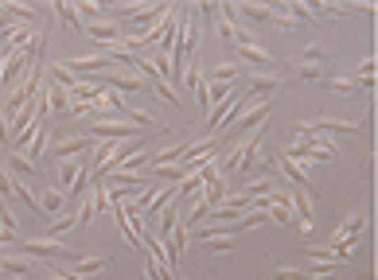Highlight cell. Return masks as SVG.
I'll use <instances>...</instances> for the list:
<instances>
[{
  "label": "cell",
  "instance_id": "cell-22",
  "mask_svg": "<svg viewBox=\"0 0 378 280\" xmlns=\"http://www.w3.org/2000/svg\"><path fill=\"white\" fill-rule=\"evenodd\" d=\"M203 214H210V199H207V195H195L191 203H187V211H184V222H187V229H191L195 222L203 218Z\"/></svg>",
  "mask_w": 378,
  "mask_h": 280
},
{
  "label": "cell",
  "instance_id": "cell-28",
  "mask_svg": "<svg viewBox=\"0 0 378 280\" xmlns=\"http://www.w3.org/2000/svg\"><path fill=\"white\" fill-rule=\"evenodd\" d=\"M12 195H16L20 203H27V206H39V195H35L32 187H27L24 179H16V175H12Z\"/></svg>",
  "mask_w": 378,
  "mask_h": 280
},
{
  "label": "cell",
  "instance_id": "cell-39",
  "mask_svg": "<svg viewBox=\"0 0 378 280\" xmlns=\"http://www.w3.org/2000/svg\"><path fill=\"white\" fill-rule=\"evenodd\" d=\"M359 74H374V55H367V59L359 62Z\"/></svg>",
  "mask_w": 378,
  "mask_h": 280
},
{
  "label": "cell",
  "instance_id": "cell-33",
  "mask_svg": "<svg viewBox=\"0 0 378 280\" xmlns=\"http://www.w3.org/2000/svg\"><path fill=\"white\" fill-rule=\"evenodd\" d=\"M234 32H238V24H230L227 16L215 20V35H219V39H234Z\"/></svg>",
  "mask_w": 378,
  "mask_h": 280
},
{
  "label": "cell",
  "instance_id": "cell-35",
  "mask_svg": "<svg viewBox=\"0 0 378 280\" xmlns=\"http://www.w3.org/2000/svg\"><path fill=\"white\" fill-rule=\"evenodd\" d=\"M332 90H347V93H351V90H359V82H355L351 74H347V78H332Z\"/></svg>",
  "mask_w": 378,
  "mask_h": 280
},
{
  "label": "cell",
  "instance_id": "cell-36",
  "mask_svg": "<svg viewBox=\"0 0 378 280\" xmlns=\"http://www.w3.org/2000/svg\"><path fill=\"white\" fill-rule=\"evenodd\" d=\"M8 32H12V16L4 12V4H0V39H8Z\"/></svg>",
  "mask_w": 378,
  "mask_h": 280
},
{
  "label": "cell",
  "instance_id": "cell-13",
  "mask_svg": "<svg viewBox=\"0 0 378 280\" xmlns=\"http://www.w3.org/2000/svg\"><path fill=\"white\" fill-rule=\"evenodd\" d=\"M199 241H203V249H210V253H230V249H238V238L234 234H199Z\"/></svg>",
  "mask_w": 378,
  "mask_h": 280
},
{
  "label": "cell",
  "instance_id": "cell-14",
  "mask_svg": "<svg viewBox=\"0 0 378 280\" xmlns=\"http://www.w3.org/2000/svg\"><path fill=\"white\" fill-rule=\"evenodd\" d=\"M187 145H191V140H176V145L160 148V152L152 156V168H168V164H179V160L187 156Z\"/></svg>",
  "mask_w": 378,
  "mask_h": 280
},
{
  "label": "cell",
  "instance_id": "cell-31",
  "mask_svg": "<svg viewBox=\"0 0 378 280\" xmlns=\"http://www.w3.org/2000/svg\"><path fill=\"white\" fill-rule=\"evenodd\" d=\"M78 222H82V226H94V222H98V211H94V203H90V195L82 199V203H78V214H75Z\"/></svg>",
  "mask_w": 378,
  "mask_h": 280
},
{
  "label": "cell",
  "instance_id": "cell-16",
  "mask_svg": "<svg viewBox=\"0 0 378 280\" xmlns=\"http://www.w3.org/2000/svg\"><path fill=\"white\" fill-rule=\"evenodd\" d=\"M63 199H67V195H63L59 187H43V191H39V211H47V214L59 218V214H63Z\"/></svg>",
  "mask_w": 378,
  "mask_h": 280
},
{
  "label": "cell",
  "instance_id": "cell-1",
  "mask_svg": "<svg viewBox=\"0 0 378 280\" xmlns=\"http://www.w3.org/2000/svg\"><path fill=\"white\" fill-rule=\"evenodd\" d=\"M86 152H94V136L90 133H86V136H63V140L47 145V152H43V156H51V160L59 164V160H78V156H86Z\"/></svg>",
  "mask_w": 378,
  "mask_h": 280
},
{
  "label": "cell",
  "instance_id": "cell-23",
  "mask_svg": "<svg viewBox=\"0 0 378 280\" xmlns=\"http://www.w3.org/2000/svg\"><path fill=\"white\" fill-rule=\"evenodd\" d=\"M24 51L32 62H43V51H47V32H43V27H32V39H27Z\"/></svg>",
  "mask_w": 378,
  "mask_h": 280
},
{
  "label": "cell",
  "instance_id": "cell-38",
  "mask_svg": "<svg viewBox=\"0 0 378 280\" xmlns=\"http://www.w3.org/2000/svg\"><path fill=\"white\" fill-rule=\"evenodd\" d=\"M308 272H301V269H277V280H304Z\"/></svg>",
  "mask_w": 378,
  "mask_h": 280
},
{
  "label": "cell",
  "instance_id": "cell-9",
  "mask_svg": "<svg viewBox=\"0 0 378 280\" xmlns=\"http://www.w3.org/2000/svg\"><path fill=\"white\" fill-rule=\"evenodd\" d=\"M129 133H133V125H125V121H98V125H94V140H129Z\"/></svg>",
  "mask_w": 378,
  "mask_h": 280
},
{
  "label": "cell",
  "instance_id": "cell-5",
  "mask_svg": "<svg viewBox=\"0 0 378 280\" xmlns=\"http://www.w3.org/2000/svg\"><path fill=\"white\" fill-rule=\"evenodd\" d=\"M281 86V74H265V70H250L246 74V93H253L258 102H269V93Z\"/></svg>",
  "mask_w": 378,
  "mask_h": 280
},
{
  "label": "cell",
  "instance_id": "cell-3",
  "mask_svg": "<svg viewBox=\"0 0 378 280\" xmlns=\"http://www.w3.org/2000/svg\"><path fill=\"white\" fill-rule=\"evenodd\" d=\"M16 249H24L27 257H67V261L75 257L63 241H55V238H20Z\"/></svg>",
  "mask_w": 378,
  "mask_h": 280
},
{
  "label": "cell",
  "instance_id": "cell-11",
  "mask_svg": "<svg viewBox=\"0 0 378 280\" xmlns=\"http://www.w3.org/2000/svg\"><path fill=\"white\" fill-rule=\"evenodd\" d=\"M43 90H47V109H51V117L70 113V98H67V90H63V86H55V82H47V78H43Z\"/></svg>",
  "mask_w": 378,
  "mask_h": 280
},
{
  "label": "cell",
  "instance_id": "cell-25",
  "mask_svg": "<svg viewBox=\"0 0 378 280\" xmlns=\"http://www.w3.org/2000/svg\"><path fill=\"white\" fill-rule=\"evenodd\" d=\"M47 145H51V125H43V121H39V133H35V140H32V145H27V160H32V156H43V152H47Z\"/></svg>",
  "mask_w": 378,
  "mask_h": 280
},
{
  "label": "cell",
  "instance_id": "cell-2",
  "mask_svg": "<svg viewBox=\"0 0 378 280\" xmlns=\"http://www.w3.org/2000/svg\"><path fill=\"white\" fill-rule=\"evenodd\" d=\"M359 125L351 121H339V117H308L296 125V136H328V133H355Z\"/></svg>",
  "mask_w": 378,
  "mask_h": 280
},
{
  "label": "cell",
  "instance_id": "cell-4",
  "mask_svg": "<svg viewBox=\"0 0 378 280\" xmlns=\"http://www.w3.org/2000/svg\"><path fill=\"white\" fill-rule=\"evenodd\" d=\"M113 16H121V20H137V24H141V32H149V24L152 20H160L164 16V4H121V8H110Z\"/></svg>",
  "mask_w": 378,
  "mask_h": 280
},
{
  "label": "cell",
  "instance_id": "cell-24",
  "mask_svg": "<svg viewBox=\"0 0 378 280\" xmlns=\"http://www.w3.org/2000/svg\"><path fill=\"white\" fill-rule=\"evenodd\" d=\"M55 16H59L67 27H75V32H82V35H86V24H82V16H78L75 4H63V0H59V4H55Z\"/></svg>",
  "mask_w": 378,
  "mask_h": 280
},
{
  "label": "cell",
  "instance_id": "cell-27",
  "mask_svg": "<svg viewBox=\"0 0 378 280\" xmlns=\"http://www.w3.org/2000/svg\"><path fill=\"white\" fill-rule=\"evenodd\" d=\"M75 226H78V218H75V214H59V218L51 222V229H47V238H55V241H59L63 234H67V229H75Z\"/></svg>",
  "mask_w": 378,
  "mask_h": 280
},
{
  "label": "cell",
  "instance_id": "cell-37",
  "mask_svg": "<svg viewBox=\"0 0 378 280\" xmlns=\"http://www.w3.org/2000/svg\"><path fill=\"white\" fill-rule=\"evenodd\" d=\"M199 12H203L207 20H219V4H215V0H203V4H199Z\"/></svg>",
  "mask_w": 378,
  "mask_h": 280
},
{
  "label": "cell",
  "instance_id": "cell-20",
  "mask_svg": "<svg viewBox=\"0 0 378 280\" xmlns=\"http://www.w3.org/2000/svg\"><path fill=\"white\" fill-rule=\"evenodd\" d=\"M47 82H55V86H63V90H70V86L78 82V74L70 67H63V62H51L47 67Z\"/></svg>",
  "mask_w": 378,
  "mask_h": 280
},
{
  "label": "cell",
  "instance_id": "cell-30",
  "mask_svg": "<svg viewBox=\"0 0 378 280\" xmlns=\"http://www.w3.org/2000/svg\"><path fill=\"white\" fill-rule=\"evenodd\" d=\"M125 117L133 121V125H141V128H149V125H156V117H152L149 109H137V105H125Z\"/></svg>",
  "mask_w": 378,
  "mask_h": 280
},
{
  "label": "cell",
  "instance_id": "cell-32",
  "mask_svg": "<svg viewBox=\"0 0 378 280\" xmlns=\"http://www.w3.org/2000/svg\"><path fill=\"white\" fill-rule=\"evenodd\" d=\"M296 74L308 78V82H316V78L324 74V62H296Z\"/></svg>",
  "mask_w": 378,
  "mask_h": 280
},
{
  "label": "cell",
  "instance_id": "cell-26",
  "mask_svg": "<svg viewBox=\"0 0 378 280\" xmlns=\"http://www.w3.org/2000/svg\"><path fill=\"white\" fill-rule=\"evenodd\" d=\"M4 12H8L12 20H39V8H32V4H16V0H4Z\"/></svg>",
  "mask_w": 378,
  "mask_h": 280
},
{
  "label": "cell",
  "instance_id": "cell-17",
  "mask_svg": "<svg viewBox=\"0 0 378 280\" xmlns=\"http://www.w3.org/2000/svg\"><path fill=\"white\" fill-rule=\"evenodd\" d=\"M78 171H82V160H59V191H63V195H70Z\"/></svg>",
  "mask_w": 378,
  "mask_h": 280
},
{
  "label": "cell",
  "instance_id": "cell-18",
  "mask_svg": "<svg viewBox=\"0 0 378 280\" xmlns=\"http://www.w3.org/2000/svg\"><path fill=\"white\" fill-rule=\"evenodd\" d=\"M4 168H8L16 179H24V175H32V171H35V160H27L24 152H8V156H4Z\"/></svg>",
  "mask_w": 378,
  "mask_h": 280
},
{
  "label": "cell",
  "instance_id": "cell-8",
  "mask_svg": "<svg viewBox=\"0 0 378 280\" xmlns=\"http://www.w3.org/2000/svg\"><path fill=\"white\" fill-rule=\"evenodd\" d=\"M86 35H90L98 47H106V43H121V27L113 24V20H94V24H86Z\"/></svg>",
  "mask_w": 378,
  "mask_h": 280
},
{
  "label": "cell",
  "instance_id": "cell-12",
  "mask_svg": "<svg viewBox=\"0 0 378 280\" xmlns=\"http://www.w3.org/2000/svg\"><path fill=\"white\" fill-rule=\"evenodd\" d=\"M277 168L285 171V175L293 179L296 187H301V191H316V187H312V175H308V171H304L296 160H289V156H281V160H277Z\"/></svg>",
  "mask_w": 378,
  "mask_h": 280
},
{
  "label": "cell",
  "instance_id": "cell-34",
  "mask_svg": "<svg viewBox=\"0 0 378 280\" xmlns=\"http://www.w3.org/2000/svg\"><path fill=\"white\" fill-rule=\"evenodd\" d=\"M336 261H308V276H332Z\"/></svg>",
  "mask_w": 378,
  "mask_h": 280
},
{
  "label": "cell",
  "instance_id": "cell-7",
  "mask_svg": "<svg viewBox=\"0 0 378 280\" xmlns=\"http://www.w3.org/2000/svg\"><path fill=\"white\" fill-rule=\"evenodd\" d=\"M35 272V257L27 253H0V276H27Z\"/></svg>",
  "mask_w": 378,
  "mask_h": 280
},
{
  "label": "cell",
  "instance_id": "cell-6",
  "mask_svg": "<svg viewBox=\"0 0 378 280\" xmlns=\"http://www.w3.org/2000/svg\"><path fill=\"white\" fill-rule=\"evenodd\" d=\"M269 113H273V105H269V102H258L253 109H250V105H242V109L234 113V121H230V125L258 128V125H265V121H269ZM230 125H227V128H230Z\"/></svg>",
  "mask_w": 378,
  "mask_h": 280
},
{
  "label": "cell",
  "instance_id": "cell-19",
  "mask_svg": "<svg viewBox=\"0 0 378 280\" xmlns=\"http://www.w3.org/2000/svg\"><path fill=\"white\" fill-rule=\"evenodd\" d=\"M363 229H367V214H351V218H347L344 226L336 229V238H339V241H355Z\"/></svg>",
  "mask_w": 378,
  "mask_h": 280
},
{
  "label": "cell",
  "instance_id": "cell-10",
  "mask_svg": "<svg viewBox=\"0 0 378 280\" xmlns=\"http://www.w3.org/2000/svg\"><path fill=\"white\" fill-rule=\"evenodd\" d=\"M110 257H82V253H75L67 261V269L70 272H78V276H94V272H101V269H110Z\"/></svg>",
  "mask_w": 378,
  "mask_h": 280
},
{
  "label": "cell",
  "instance_id": "cell-21",
  "mask_svg": "<svg viewBox=\"0 0 378 280\" xmlns=\"http://www.w3.org/2000/svg\"><path fill=\"white\" fill-rule=\"evenodd\" d=\"M238 43V55L242 59H250V62H273V55L265 51V47H258L253 39H234Z\"/></svg>",
  "mask_w": 378,
  "mask_h": 280
},
{
  "label": "cell",
  "instance_id": "cell-29",
  "mask_svg": "<svg viewBox=\"0 0 378 280\" xmlns=\"http://www.w3.org/2000/svg\"><path fill=\"white\" fill-rule=\"evenodd\" d=\"M285 16L293 20V24H312V16H308V8H304L301 0H285Z\"/></svg>",
  "mask_w": 378,
  "mask_h": 280
},
{
  "label": "cell",
  "instance_id": "cell-15",
  "mask_svg": "<svg viewBox=\"0 0 378 280\" xmlns=\"http://www.w3.org/2000/svg\"><path fill=\"white\" fill-rule=\"evenodd\" d=\"M234 8H238V16L250 20V24L253 20H269V24H273V12H277L273 4H253V0H242V4H234Z\"/></svg>",
  "mask_w": 378,
  "mask_h": 280
},
{
  "label": "cell",
  "instance_id": "cell-40",
  "mask_svg": "<svg viewBox=\"0 0 378 280\" xmlns=\"http://www.w3.org/2000/svg\"><path fill=\"white\" fill-rule=\"evenodd\" d=\"M304 280H332V276H304Z\"/></svg>",
  "mask_w": 378,
  "mask_h": 280
}]
</instances>
